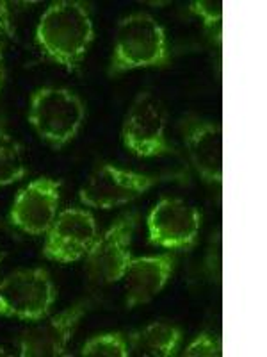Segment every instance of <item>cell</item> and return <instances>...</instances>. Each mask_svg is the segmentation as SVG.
I'll use <instances>...</instances> for the list:
<instances>
[{
	"instance_id": "19",
	"label": "cell",
	"mask_w": 267,
	"mask_h": 357,
	"mask_svg": "<svg viewBox=\"0 0 267 357\" xmlns=\"http://www.w3.org/2000/svg\"><path fill=\"white\" fill-rule=\"evenodd\" d=\"M0 34H6L8 38H15V29L11 25V17H9L8 2L0 0Z\"/></svg>"
},
{
	"instance_id": "4",
	"label": "cell",
	"mask_w": 267,
	"mask_h": 357,
	"mask_svg": "<svg viewBox=\"0 0 267 357\" xmlns=\"http://www.w3.org/2000/svg\"><path fill=\"white\" fill-rule=\"evenodd\" d=\"M57 298L52 277L43 268H18L0 280V317L40 321Z\"/></svg>"
},
{
	"instance_id": "3",
	"label": "cell",
	"mask_w": 267,
	"mask_h": 357,
	"mask_svg": "<svg viewBox=\"0 0 267 357\" xmlns=\"http://www.w3.org/2000/svg\"><path fill=\"white\" fill-rule=\"evenodd\" d=\"M86 120V106L68 88H40L31 97L29 123L47 145L59 151L68 145Z\"/></svg>"
},
{
	"instance_id": "11",
	"label": "cell",
	"mask_w": 267,
	"mask_h": 357,
	"mask_svg": "<svg viewBox=\"0 0 267 357\" xmlns=\"http://www.w3.org/2000/svg\"><path fill=\"white\" fill-rule=\"evenodd\" d=\"M91 301H79L56 317L33 325L22 333L18 350L22 357H57L65 356L66 347L79 327Z\"/></svg>"
},
{
	"instance_id": "1",
	"label": "cell",
	"mask_w": 267,
	"mask_h": 357,
	"mask_svg": "<svg viewBox=\"0 0 267 357\" xmlns=\"http://www.w3.org/2000/svg\"><path fill=\"white\" fill-rule=\"evenodd\" d=\"M95 29L88 6L61 0L49 6L36 27V43L50 61L68 70L79 68L93 43Z\"/></svg>"
},
{
	"instance_id": "6",
	"label": "cell",
	"mask_w": 267,
	"mask_h": 357,
	"mask_svg": "<svg viewBox=\"0 0 267 357\" xmlns=\"http://www.w3.org/2000/svg\"><path fill=\"white\" fill-rule=\"evenodd\" d=\"M161 181H164L162 175L139 174L113 165H100L86 178L79 191V199L84 206L95 209H114L134 202Z\"/></svg>"
},
{
	"instance_id": "7",
	"label": "cell",
	"mask_w": 267,
	"mask_h": 357,
	"mask_svg": "<svg viewBox=\"0 0 267 357\" xmlns=\"http://www.w3.org/2000/svg\"><path fill=\"white\" fill-rule=\"evenodd\" d=\"M139 222V215L130 211L122 215L102 236H97L86 254L84 270L89 280L97 284H114L123 279L130 256V241Z\"/></svg>"
},
{
	"instance_id": "10",
	"label": "cell",
	"mask_w": 267,
	"mask_h": 357,
	"mask_svg": "<svg viewBox=\"0 0 267 357\" xmlns=\"http://www.w3.org/2000/svg\"><path fill=\"white\" fill-rule=\"evenodd\" d=\"M61 186V181L40 177L22 188L9 211L13 225L29 236L47 234L59 215Z\"/></svg>"
},
{
	"instance_id": "22",
	"label": "cell",
	"mask_w": 267,
	"mask_h": 357,
	"mask_svg": "<svg viewBox=\"0 0 267 357\" xmlns=\"http://www.w3.org/2000/svg\"><path fill=\"white\" fill-rule=\"evenodd\" d=\"M0 259H2V250H0Z\"/></svg>"
},
{
	"instance_id": "18",
	"label": "cell",
	"mask_w": 267,
	"mask_h": 357,
	"mask_svg": "<svg viewBox=\"0 0 267 357\" xmlns=\"http://www.w3.org/2000/svg\"><path fill=\"white\" fill-rule=\"evenodd\" d=\"M191 11L202 18L207 27H219L222 20V2L219 0H196L191 4Z\"/></svg>"
},
{
	"instance_id": "20",
	"label": "cell",
	"mask_w": 267,
	"mask_h": 357,
	"mask_svg": "<svg viewBox=\"0 0 267 357\" xmlns=\"http://www.w3.org/2000/svg\"><path fill=\"white\" fill-rule=\"evenodd\" d=\"M6 68H4V52H2V45H0V86L4 82Z\"/></svg>"
},
{
	"instance_id": "9",
	"label": "cell",
	"mask_w": 267,
	"mask_h": 357,
	"mask_svg": "<svg viewBox=\"0 0 267 357\" xmlns=\"http://www.w3.org/2000/svg\"><path fill=\"white\" fill-rule=\"evenodd\" d=\"M97 236L95 216L82 207H68L57 215L47 232L43 256L61 264L75 263L88 254Z\"/></svg>"
},
{
	"instance_id": "5",
	"label": "cell",
	"mask_w": 267,
	"mask_h": 357,
	"mask_svg": "<svg viewBox=\"0 0 267 357\" xmlns=\"http://www.w3.org/2000/svg\"><path fill=\"white\" fill-rule=\"evenodd\" d=\"M166 107L150 91H141L134 98L123 120L122 142L127 151L138 158H159L177 154L168 139Z\"/></svg>"
},
{
	"instance_id": "14",
	"label": "cell",
	"mask_w": 267,
	"mask_h": 357,
	"mask_svg": "<svg viewBox=\"0 0 267 357\" xmlns=\"http://www.w3.org/2000/svg\"><path fill=\"white\" fill-rule=\"evenodd\" d=\"M130 354L139 357H171L182 343V331L171 324L155 321L127 337Z\"/></svg>"
},
{
	"instance_id": "15",
	"label": "cell",
	"mask_w": 267,
	"mask_h": 357,
	"mask_svg": "<svg viewBox=\"0 0 267 357\" xmlns=\"http://www.w3.org/2000/svg\"><path fill=\"white\" fill-rule=\"evenodd\" d=\"M27 174L24 149L8 130L0 129V188L18 183Z\"/></svg>"
},
{
	"instance_id": "8",
	"label": "cell",
	"mask_w": 267,
	"mask_h": 357,
	"mask_svg": "<svg viewBox=\"0 0 267 357\" xmlns=\"http://www.w3.org/2000/svg\"><path fill=\"white\" fill-rule=\"evenodd\" d=\"M148 240L168 250L195 247L202 229V213L182 199H162L146 218Z\"/></svg>"
},
{
	"instance_id": "16",
	"label": "cell",
	"mask_w": 267,
	"mask_h": 357,
	"mask_svg": "<svg viewBox=\"0 0 267 357\" xmlns=\"http://www.w3.org/2000/svg\"><path fill=\"white\" fill-rule=\"evenodd\" d=\"M84 357H129V341L122 333H104L86 341L81 350Z\"/></svg>"
},
{
	"instance_id": "17",
	"label": "cell",
	"mask_w": 267,
	"mask_h": 357,
	"mask_svg": "<svg viewBox=\"0 0 267 357\" xmlns=\"http://www.w3.org/2000/svg\"><path fill=\"white\" fill-rule=\"evenodd\" d=\"M182 356L184 357H221L222 356L221 340H219V337L211 336V334L202 333L186 347Z\"/></svg>"
},
{
	"instance_id": "12",
	"label": "cell",
	"mask_w": 267,
	"mask_h": 357,
	"mask_svg": "<svg viewBox=\"0 0 267 357\" xmlns=\"http://www.w3.org/2000/svg\"><path fill=\"white\" fill-rule=\"evenodd\" d=\"M184 143L191 162L203 181L221 184L222 181V130L214 122L200 120L196 116L182 122Z\"/></svg>"
},
{
	"instance_id": "21",
	"label": "cell",
	"mask_w": 267,
	"mask_h": 357,
	"mask_svg": "<svg viewBox=\"0 0 267 357\" xmlns=\"http://www.w3.org/2000/svg\"><path fill=\"white\" fill-rule=\"evenodd\" d=\"M6 356H8L6 349H4V347H0V357H6Z\"/></svg>"
},
{
	"instance_id": "2",
	"label": "cell",
	"mask_w": 267,
	"mask_h": 357,
	"mask_svg": "<svg viewBox=\"0 0 267 357\" xmlns=\"http://www.w3.org/2000/svg\"><path fill=\"white\" fill-rule=\"evenodd\" d=\"M170 63L166 33L148 13H132L118 22L113 57L107 73L111 77L138 68L166 66Z\"/></svg>"
},
{
	"instance_id": "13",
	"label": "cell",
	"mask_w": 267,
	"mask_h": 357,
	"mask_svg": "<svg viewBox=\"0 0 267 357\" xmlns=\"http://www.w3.org/2000/svg\"><path fill=\"white\" fill-rule=\"evenodd\" d=\"M173 270L175 256L171 254L132 257L122 279L125 280L127 307L146 304L157 296L168 284Z\"/></svg>"
}]
</instances>
